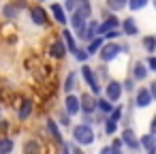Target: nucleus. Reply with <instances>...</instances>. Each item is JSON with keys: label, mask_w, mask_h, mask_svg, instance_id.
<instances>
[{"label": "nucleus", "mask_w": 156, "mask_h": 154, "mask_svg": "<svg viewBox=\"0 0 156 154\" xmlns=\"http://www.w3.org/2000/svg\"><path fill=\"white\" fill-rule=\"evenodd\" d=\"M94 139H96V135H94L92 124L81 122V124H75V126H73V141H75L77 145H92Z\"/></svg>", "instance_id": "nucleus-1"}, {"label": "nucleus", "mask_w": 156, "mask_h": 154, "mask_svg": "<svg viewBox=\"0 0 156 154\" xmlns=\"http://www.w3.org/2000/svg\"><path fill=\"white\" fill-rule=\"evenodd\" d=\"M81 77L86 79V84H88L90 92L96 96V94L101 92V86H98V79H96V73H94V69H92V66H88L86 62L81 64Z\"/></svg>", "instance_id": "nucleus-2"}, {"label": "nucleus", "mask_w": 156, "mask_h": 154, "mask_svg": "<svg viewBox=\"0 0 156 154\" xmlns=\"http://www.w3.org/2000/svg\"><path fill=\"white\" fill-rule=\"evenodd\" d=\"M120 54H122V52H120V45H118V43H113V41L103 43V47L98 49V56H101V60H103V62H111V60H115Z\"/></svg>", "instance_id": "nucleus-3"}, {"label": "nucleus", "mask_w": 156, "mask_h": 154, "mask_svg": "<svg viewBox=\"0 0 156 154\" xmlns=\"http://www.w3.org/2000/svg\"><path fill=\"white\" fill-rule=\"evenodd\" d=\"M122 92H124V88H122L120 81H115V79H109V81H107V86H105V96H107L111 103H118L120 96H122Z\"/></svg>", "instance_id": "nucleus-4"}, {"label": "nucleus", "mask_w": 156, "mask_h": 154, "mask_svg": "<svg viewBox=\"0 0 156 154\" xmlns=\"http://www.w3.org/2000/svg\"><path fill=\"white\" fill-rule=\"evenodd\" d=\"M152 94H150V88H139L137 92H135V105L139 107V109H145V107H150L152 105Z\"/></svg>", "instance_id": "nucleus-5"}, {"label": "nucleus", "mask_w": 156, "mask_h": 154, "mask_svg": "<svg viewBox=\"0 0 156 154\" xmlns=\"http://www.w3.org/2000/svg\"><path fill=\"white\" fill-rule=\"evenodd\" d=\"M69 22H71V26H73V30L77 32V37L81 39V34H83V28H86V24H88V20L75 9L73 13H71V17H69Z\"/></svg>", "instance_id": "nucleus-6"}, {"label": "nucleus", "mask_w": 156, "mask_h": 154, "mask_svg": "<svg viewBox=\"0 0 156 154\" xmlns=\"http://www.w3.org/2000/svg\"><path fill=\"white\" fill-rule=\"evenodd\" d=\"M79 103H81V111H83V116H92V113L96 111V98H94L92 92L81 94V96H79Z\"/></svg>", "instance_id": "nucleus-7"}, {"label": "nucleus", "mask_w": 156, "mask_h": 154, "mask_svg": "<svg viewBox=\"0 0 156 154\" xmlns=\"http://www.w3.org/2000/svg\"><path fill=\"white\" fill-rule=\"evenodd\" d=\"M64 109H66V113H69V116H77V113H81L79 96H75L73 92H71V94H66V98H64Z\"/></svg>", "instance_id": "nucleus-8"}, {"label": "nucleus", "mask_w": 156, "mask_h": 154, "mask_svg": "<svg viewBox=\"0 0 156 154\" xmlns=\"http://www.w3.org/2000/svg\"><path fill=\"white\" fill-rule=\"evenodd\" d=\"M122 143L128 148V150H133V152H137L141 145H139V139H137V135H135V131L133 128H124L122 131Z\"/></svg>", "instance_id": "nucleus-9"}, {"label": "nucleus", "mask_w": 156, "mask_h": 154, "mask_svg": "<svg viewBox=\"0 0 156 154\" xmlns=\"http://www.w3.org/2000/svg\"><path fill=\"white\" fill-rule=\"evenodd\" d=\"M139 145L145 150V154H156V135L145 133L143 137H139Z\"/></svg>", "instance_id": "nucleus-10"}, {"label": "nucleus", "mask_w": 156, "mask_h": 154, "mask_svg": "<svg viewBox=\"0 0 156 154\" xmlns=\"http://www.w3.org/2000/svg\"><path fill=\"white\" fill-rule=\"evenodd\" d=\"M30 20H32V24H37V26H45V24H47V13H45V9H43V7H32V9H30Z\"/></svg>", "instance_id": "nucleus-11"}, {"label": "nucleus", "mask_w": 156, "mask_h": 154, "mask_svg": "<svg viewBox=\"0 0 156 154\" xmlns=\"http://www.w3.org/2000/svg\"><path fill=\"white\" fill-rule=\"evenodd\" d=\"M94 37H98V22L96 20H88V24H86V28H83V34H81V41H92Z\"/></svg>", "instance_id": "nucleus-12"}, {"label": "nucleus", "mask_w": 156, "mask_h": 154, "mask_svg": "<svg viewBox=\"0 0 156 154\" xmlns=\"http://www.w3.org/2000/svg\"><path fill=\"white\" fill-rule=\"evenodd\" d=\"M51 15H54V20H56L60 26H66L69 17H66V11H64V7H62V5L54 2V5H51Z\"/></svg>", "instance_id": "nucleus-13"}, {"label": "nucleus", "mask_w": 156, "mask_h": 154, "mask_svg": "<svg viewBox=\"0 0 156 154\" xmlns=\"http://www.w3.org/2000/svg\"><path fill=\"white\" fill-rule=\"evenodd\" d=\"M66 45H64V41L62 39H58V41H54L51 43V47H49V54L54 56V58H58V60H62L64 56H66Z\"/></svg>", "instance_id": "nucleus-14"}, {"label": "nucleus", "mask_w": 156, "mask_h": 154, "mask_svg": "<svg viewBox=\"0 0 156 154\" xmlns=\"http://www.w3.org/2000/svg\"><path fill=\"white\" fill-rule=\"evenodd\" d=\"M118 26H120L118 17H115V15H109L103 24H98V37H103L105 32H109V30H113V28H118Z\"/></svg>", "instance_id": "nucleus-15"}, {"label": "nucleus", "mask_w": 156, "mask_h": 154, "mask_svg": "<svg viewBox=\"0 0 156 154\" xmlns=\"http://www.w3.org/2000/svg\"><path fill=\"white\" fill-rule=\"evenodd\" d=\"M122 32H124L126 37H137V34H139V28H137L135 17H126V20L122 22Z\"/></svg>", "instance_id": "nucleus-16"}, {"label": "nucleus", "mask_w": 156, "mask_h": 154, "mask_svg": "<svg viewBox=\"0 0 156 154\" xmlns=\"http://www.w3.org/2000/svg\"><path fill=\"white\" fill-rule=\"evenodd\" d=\"M145 77H147V64L143 60L135 62V66H133V79L135 81H143Z\"/></svg>", "instance_id": "nucleus-17"}, {"label": "nucleus", "mask_w": 156, "mask_h": 154, "mask_svg": "<svg viewBox=\"0 0 156 154\" xmlns=\"http://www.w3.org/2000/svg\"><path fill=\"white\" fill-rule=\"evenodd\" d=\"M47 131H49V135H51V139L56 141V143H64V139H62V133H60V126H58V122L56 120H47Z\"/></svg>", "instance_id": "nucleus-18"}, {"label": "nucleus", "mask_w": 156, "mask_h": 154, "mask_svg": "<svg viewBox=\"0 0 156 154\" xmlns=\"http://www.w3.org/2000/svg\"><path fill=\"white\" fill-rule=\"evenodd\" d=\"M22 154H43L41 143H39L37 139H28V141L24 143V148H22Z\"/></svg>", "instance_id": "nucleus-19"}, {"label": "nucleus", "mask_w": 156, "mask_h": 154, "mask_svg": "<svg viewBox=\"0 0 156 154\" xmlns=\"http://www.w3.org/2000/svg\"><path fill=\"white\" fill-rule=\"evenodd\" d=\"M2 15H5L7 20H17V17H20V7H17L15 2H7V5L2 7Z\"/></svg>", "instance_id": "nucleus-20"}, {"label": "nucleus", "mask_w": 156, "mask_h": 154, "mask_svg": "<svg viewBox=\"0 0 156 154\" xmlns=\"http://www.w3.org/2000/svg\"><path fill=\"white\" fill-rule=\"evenodd\" d=\"M30 113H32V101H22V105H20V111H17V118L24 122V120H28L30 118Z\"/></svg>", "instance_id": "nucleus-21"}, {"label": "nucleus", "mask_w": 156, "mask_h": 154, "mask_svg": "<svg viewBox=\"0 0 156 154\" xmlns=\"http://www.w3.org/2000/svg\"><path fill=\"white\" fill-rule=\"evenodd\" d=\"M62 41H64L66 49H69L71 54H75V49H77V43H75V37H73V32H71V30H62Z\"/></svg>", "instance_id": "nucleus-22"}, {"label": "nucleus", "mask_w": 156, "mask_h": 154, "mask_svg": "<svg viewBox=\"0 0 156 154\" xmlns=\"http://www.w3.org/2000/svg\"><path fill=\"white\" fill-rule=\"evenodd\" d=\"M96 109L103 113V116H109L111 113V109H113V103L105 96V98H96Z\"/></svg>", "instance_id": "nucleus-23"}, {"label": "nucleus", "mask_w": 156, "mask_h": 154, "mask_svg": "<svg viewBox=\"0 0 156 154\" xmlns=\"http://www.w3.org/2000/svg\"><path fill=\"white\" fill-rule=\"evenodd\" d=\"M141 47H143L147 54H154V52H156V34H145L143 41H141Z\"/></svg>", "instance_id": "nucleus-24"}, {"label": "nucleus", "mask_w": 156, "mask_h": 154, "mask_svg": "<svg viewBox=\"0 0 156 154\" xmlns=\"http://www.w3.org/2000/svg\"><path fill=\"white\" fill-rule=\"evenodd\" d=\"M103 43H105V39H103V37H94L92 41H88V47H86V49H88V54H90V56L98 54V49L103 47Z\"/></svg>", "instance_id": "nucleus-25"}, {"label": "nucleus", "mask_w": 156, "mask_h": 154, "mask_svg": "<svg viewBox=\"0 0 156 154\" xmlns=\"http://www.w3.org/2000/svg\"><path fill=\"white\" fill-rule=\"evenodd\" d=\"M75 86H77V73H75V71H71V73L66 75V79H64V92H66V94H71V92L75 90Z\"/></svg>", "instance_id": "nucleus-26"}, {"label": "nucleus", "mask_w": 156, "mask_h": 154, "mask_svg": "<svg viewBox=\"0 0 156 154\" xmlns=\"http://www.w3.org/2000/svg\"><path fill=\"white\" fill-rule=\"evenodd\" d=\"M77 11H79L86 20H90V17H92V5H90V0H79Z\"/></svg>", "instance_id": "nucleus-27"}, {"label": "nucleus", "mask_w": 156, "mask_h": 154, "mask_svg": "<svg viewBox=\"0 0 156 154\" xmlns=\"http://www.w3.org/2000/svg\"><path fill=\"white\" fill-rule=\"evenodd\" d=\"M13 139L11 137H0V154H11L13 152Z\"/></svg>", "instance_id": "nucleus-28"}, {"label": "nucleus", "mask_w": 156, "mask_h": 154, "mask_svg": "<svg viewBox=\"0 0 156 154\" xmlns=\"http://www.w3.org/2000/svg\"><path fill=\"white\" fill-rule=\"evenodd\" d=\"M126 5H128V0H107V7L111 11H122Z\"/></svg>", "instance_id": "nucleus-29"}, {"label": "nucleus", "mask_w": 156, "mask_h": 154, "mask_svg": "<svg viewBox=\"0 0 156 154\" xmlns=\"http://www.w3.org/2000/svg\"><path fill=\"white\" fill-rule=\"evenodd\" d=\"M103 128H105V133H107V135H113V133L118 131V122H113V120L105 118V120H103Z\"/></svg>", "instance_id": "nucleus-30"}, {"label": "nucleus", "mask_w": 156, "mask_h": 154, "mask_svg": "<svg viewBox=\"0 0 156 154\" xmlns=\"http://www.w3.org/2000/svg\"><path fill=\"white\" fill-rule=\"evenodd\" d=\"M150 0H128V9L130 11H141L143 7H147Z\"/></svg>", "instance_id": "nucleus-31"}, {"label": "nucleus", "mask_w": 156, "mask_h": 154, "mask_svg": "<svg viewBox=\"0 0 156 154\" xmlns=\"http://www.w3.org/2000/svg\"><path fill=\"white\" fill-rule=\"evenodd\" d=\"M122 111H124V107H122V105H118V107H113V109H111V113H109L107 118H109V120H113V122H120V120H122Z\"/></svg>", "instance_id": "nucleus-32"}, {"label": "nucleus", "mask_w": 156, "mask_h": 154, "mask_svg": "<svg viewBox=\"0 0 156 154\" xmlns=\"http://www.w3.org/2000/svg\"><path fill=\"white\" fill-rule=\"evenodd\" d=\"M124 32L122 30H118V28H113V30H109V32H105L103 34V39H107V41H115V39H120Z\"/></svg>", "instance_id": "nucleus-33"}, {"label": "nucleus", "mask_w": 156, "mask_h": 154, "mask_svg": "<svg viewBox=\"0 0 156 154\" xmlns=\"http://www.w3.org/2000/svg\"><path fill=\"white\" fill-rule=\"evenodd\" d=\"M73 56H75V58H77V60H79V62H81V64H83V62H86V60H88V58H90V54H88V49H81V47H77V49H75V54H73Z\"/></svg>", "instance_id": "nucleus-34"}, {"label": "nucleus", "mask_w": 156, "mask_h": 154, "mask_svg": "<svg viewBox=\"0 0 156 154\" xmlns=\"http://www.w3.org/2000/svg\"><path fill=\"white\" fill-rule=\"evenodd\" d=\"M122 145H124V143H122V139H113V141H111V145H109V148H111V154H124Z\"/></svg>", "instance_id": "nucleus-35"}, {"label": "nucleus", "mask_w": 156, "mask_h": 154, "mask_svg": "<svg viewBox=\"0 0 156 154\" xmlns=\"http://www.w3.org/2000/svg\"><path fill=\"white\" fill-rule=\"evenodd\" d=\"M77 5H79V0H66V2H64V11L73 13V11L77 9Z\"/></svg>", "instance_id": "nucleus-36"}, {"label": "nucleus", "mask_w": 156, "mask_h": 154, "mask_svg": "<svg viewBox=\"0 0 156 154\" xmlns=\"http://www.w3.org/2000/svg\"><path fill=\"white\" fill-rule=\"evenodd\" d=\"M145 64H147V71H154L156 73V56L154 54H150V58L145 60Z\"/></svg>", "instance_id": "nucleus-37"}, {"label": "nucleus", "mask_w": 156, "mask_h": 154, "mask_svg": "<svg viewBox=\"0 0 156 154\" xmlns=\"http://www.w3.org/2000/svg\"><path fill=\"white\" fill-rule=\"evenodd\" d=\"M122 88H124L126 92H133V90H135V79H124V81H122Z\"/></svg>", "instance_id": "nucleus-38"}, {"label": "nucleus", "mask_w": 156, "mask_h": 154, "mask_svg": "<svg viewBox=\"0 0 156 154\" xmlns=\"http://www.w3.org/2000/svg\"><path fill=\"white\" fill-rule=\"evenodd\" d=\"M69 118H71V116H69V113H66V109H64V111L60 113V118H58V120H60V124H62V126H69V124H71V120H69Z\"/></svg>", "instance_id": "nucleus-39"}, {"label": "nucleus", "mask_w": 156, "mask_h": 154, "mask_svg": "<svg viewBox=\"0 0 156 154\" xmlns=\"http://www.w3.org/2000/svg\"><path fill=\"white\" fill-rule=\"evenodd\" d=\"M147 88H150V94H152V98L156 101V81H152V84H150Z\"/></svg>", "instance_id": "nucleus-40"}, {"label": "nucleus", "mask_w": 156, "mask_h": 154, "mask_svg": "<svg viewBox=\"0 0 156 154\" xmlns=\"http://www.w3.org/2000/svg\"><path fill=\"white\" fill-rule=\"evenodd\" d=\"M120 52H122V54H130V45H128V43H122V45H120Z\"/></svg>", "instance_id": "nucleus-41"}, {"label": "nucleus", "mask_w": 156, "mask_h": 154, "mask_svg": "<svg viewBox=\"0 0 156 154\" xmlns=\"http://www.w3.org/2000/svg\"><path fill=\"white\" fill-rule=\"evenodd\" d=\"M150 133H154V135H156V116L150 120Z\"/></svg>", "instance_id": "nucleus-42"}, {"label": "nucleus", "mask_w": 156, "mask_h": 154, "mask_svg": "<svg viewBox=\"0 0 156 154\" xmlns=\"http://www.w3.org/2000/svg\"><path fill=\"white\" fill-rule=\"evenodd\" d=\"M71 154H83V150L79 145H71Z\"/></svg>", "instance_id": "nucleus-43"}, {"label": "nucleus", "mask_w": 156, "mask_h": 154, "mask_svg": "<svg viewBox=\"0 0 156 154\" xmlns=\"http://www.w3.org/2000/svg\"><path fill=\"white\" fill-rule=\"evenodd\" d=\"M62 154H71V145L69 143H62Z\"/></svg>", "instance_id": "nucleus-44"}, {"label": "nucleus", "mask_w": 156, "mask_h": 154, "mask_svg": "<svg viewBox=\"0 0 156 154\" xmlns=\"http://www.w3.org/2000/svg\"><path fill=\"white\" fill-rule=\"evenodd\" d=\"M98 154H111V148L109 145H105V148H101V152Z\"/></svg>", "instance_id": "nucleus-45"}, {"label": "nucleus", "mask_w": 156, "mask_h": 154, "mask_svg": "<svg viewBox=\"0 0 156 154\" xmlns=\"http://www.w3.org/2000/svg\"><path fill=\"white\" fill-rule=\"evenodd\" d=\"M154 9H156V0H154Z\"/></svg>", "instance_id": "nucleus-46"}]
</instances>
